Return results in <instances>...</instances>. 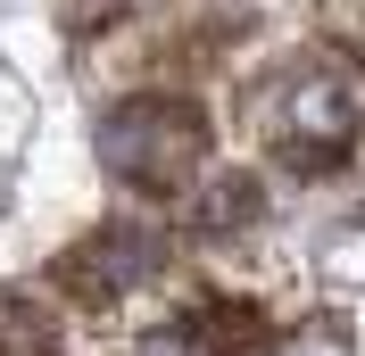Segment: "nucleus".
<instances>
[{"mask_svg": "<svg viewBox=\"0 0 365 356\" xmlns=\"http://www.w3.org/2000/svg\"><path fill=\"white\" fill-rule=\"evenodd\" d=\"M207 157V108L200 100H175V91H133L100 116V166H108L125 191H182Z\"/></svg>", "mask_w": 365, "mask_h": 356, "instance_id": "f257e3e1", "label": "nucleus"}, {"mask_svg": "<svg viewBox=\"0 0 365 356\" xmlns=\"http://www.w3.org/2000/svg\"><path fill=\"white\" fill-rule=\"evenodd\" d=\"M357 91L341 83V75H291V83L274 91V116H266V133L274 150L291 157V166H341L349 150H357Z\"/></svg>", "mask_w": 365, "mask_h": 356, "instance_id": "f03ea898", "label": "nucleus"}, {"mask_svg": "<svg viewBox=\"0 0 365 356\" xmlns=\"http://www.w3.org/2000/svg\"><path fill=\"white\" fill-rule=\"evenodd\" d=\"M158 232L150 224H100V232H83V241L50 266V282L67 290L75 307H116V298H133L150 273H158Z\"/></svg>", "mask_w": 365, "mask_h": 356, "instance_id": "7ed1b4c3", "label": "nucleus"}, {"mask_svg": "<svg viewBox=\"0 0 365 356\" xmlns=\"http://www.w3.org/2000/svg\"><path fill=\"white\" fill-rule=\"evenodd\" d=\"M0 356H58V323L34 298H0Z\"/></svg>", "mask_w": 365, "mask_h": 356, "instance_id": "20e7f679", "label": "nucleus"}, {"mask_svg": "<svg viewBox=\"0 0 365 356\" xmlns=\"http://www.w3.org/2000/svg\"><path fill=\"white\" fill-rule=\"evenodd\" d=\"M257 207H266V199H257V182H250V174H225V182L200 199V232H241V224H257Z\"/></svg>", "mask_w": 365, "mask_h": 356, "instance_id": "39448f33", "label": "nucleus"}, {"mask_svg": "<svg viewBox=\"0 0 365 356\" xmlns=\"http://www.w3.org/2000/svg\"><path fill=\"white\" fill-rule=\"evenodd\" d=\"M133 356H207V348H200V332H191V323H175V332H158V340H141Z\"/></svg>", "mask_w": 365, "mask_h": 356, "instance_id": "423d86ee", "label": "nucleus"}]
</instances>
